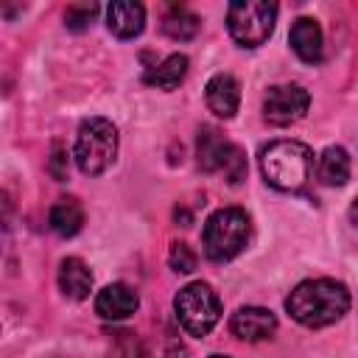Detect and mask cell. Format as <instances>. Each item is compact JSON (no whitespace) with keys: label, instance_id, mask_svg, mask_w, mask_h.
Instances as JSON below:
<instances>
[{"label":"cell","instance_id":"cell-14","mask_svg":"<svg viewBox=\"0 0 358 358\" xmlns=\"http://www.w3.org/2000/svg\"><path fill=\"white\" fill-rule=\"evenodd\" d=\"M59 288L70 299H87L92 288V271L78 257H64L59 263Z\"/></svg>","mask_w":358,"mask_h":358},{"label":"cell","instance_id":"cell-4","mask_svg":"<svg viewBox=\"0 0 358 358\" xmlns=\"http://www.w3.org/2000/svg\"><path fill=\"white\" fill-rule=\"evenodd\" d=\"M117 154V129L106 117H87L78 126L76 145H73V159L81 173L98 176L103 173Z\"/></svg>","mask_w":358,"mask_h":358},{"label":"cell","instance_id":"cell-16","mask_svg":"<svg viewBox=\"0 0 358 358\" xmlns=\"http://www.w3.org/2000/svg\"><path fill=\"white\" fill-rule=\"evenodd\" d=\"M48 224L62 238L76 235L81 229V224H84V210H81L78 199H59L48 213Z\"/></svg>","mask_w":358,"mask_h":358},{"label":"cell","instance_id":"cell-9","mask_svg":"<svg viewBox=\"0 0 358 358\" xmlns=\"http://www.w3.org/2000/svg\"><path fill=\"white\" fill-rule=\"evenodd\" d=\"M204 98H207L210 112L227 120V117H232V115L238 112V103H241V87H238V81H235L229 73H215V76L207 81Z\"/></svg>","mask_w":358,"mask_h":358},{"label":"cell","instance_id":"cell-17","mask_svg":"<svg viewBox=\"0 0 358 358\" xmlns=\"http://www.w3.org/2000/svg\"><path fill=\"white\" fill-rule=\"evenodd\" d=\"M187 76V56L185 53H171L165 62L154 64L145 73V84L157 87V90H173L182 84V78Z\"/></svg>","mask_w":358,"mask_h":358},{"label":"cell","instance_id":"cell-12","mask_svg":"<svg viewBox=\"0 0 358 358\" xmlns=\"http://www.w3.org/2000/svg\"><path fill=\"white\" fill-rule=\"evenodd\" d=\"M106 25L115 36L120 39H131L143 31L145 25V8L140 3H129V0H120V3H112L106 8Z\"/></svg>","mask_w":358,"mask_h":358},{"label":"cell","instance_id":"cell-20","mask_svg":"<svg viewBox=\"0 0 358 358\" xmlns=\"http://www.w3.org/2000/svg\"><path fill=\"white\" fill-rule=\"evenodd\" d=\"M98 14V6L95 3H73L64 8V25L70 31H84Z\"/></svg>","mask_w":358,"mask_h":358},{"label":"cell","instance_id":"cell-24","mask_svg":"<svg viewBox=\"0 0 358 358\" xmlns=\"http://www.w3.org/2000/svg\"><path fill=\"white\" fill-rule=\"evenodd\" d=\"M165 358H187V352H185L182 344H171V347L165 350Z\"/></svg>","mask_w":358,"mask_h":358},{"label":"cell","instance_id":"cell-13","mask_svg":"<svg viewBox=\"0 0 358 358\" xmlns=\"http://www.w3.org/2000/svg\"><path fill=\"white\" fill-rule=\"evenodd\" d=\"M288 39H291L294 53H296L302 62L313 64V62L322 59V28H319L316 20L299 17V20L291 25V36H288Z\"/></svg>","mask_w":358,"mask_h":358},{"label":"cell","instance_id":"cell-23","mask_svg":"<svg viewBox=\"0 0 358 358\" xmlns=\"http://www.w3.org/2000/svg\"><path fill=\"white\" fill-rule=\"evenodd\" d=\"M48 171L59 182L67 176V151H64L62 143H53V151H50V159H48Z\"/></svg>","mask_w":358,"mask_h":358},{"label":"cell","instance_id":"cell-2","mask_svg":"<svg viewBox=\"0 0 358 358\" xmlns=\"http://www.w3.org/2000/svg\"><path fill=\"white\" fill-rule=\"evenodd\" d=\"M260 171L277 190H302L313 171V154L299 140H274L260 151Z\"/></svg>","mask_w":358,"mask_h":358},{"label":"cell","instance_id":"cell-18","mask_svg":"<svg viewBox=\"0 0 358 358\" xmlns=\"http://www.w3.org/2000/svg\"><path fill=\"white\" fill-rule=\"evenodd\" d=\"M199 17L196 14H190V11H185V8H173L171 14H165V20H162V31L171 36V39H193L196 34H199Z\"/></svg>","mask_w":358,"mask_h":358},{"label":"cell","instance_id":"cell-26","mask_svg":"<svg viewBox=\"0 0 358 358\" xmlns=\"http://www.w3.org/2000/svg\"><path fill=\"white\" fill-rule=\"evenodd\" d=\"M210 358H227V355H210Z\"/></svg>","mask_w":358,"mask_h":358},{"label":"cell","instance_id":"cell-10","mask_svg":"<svg viewBox=\"0 0 358 358\" xmlns=\"http://www.w3.org/2000/svg\"><path fill=\"white\" fill-rule=\"evenodd\" d=\"M232 151V143L213 126H201L199 140H196V157H199V168L213 173V171H224L227 157Z\"/></svg>","mask_w":358,"mask_h":358},{"label":"cell","instance_id":"cell-19","mask_svg":"<svg viewBox=\"0 0 358 358\" xmlns=\"http://www.w3.org/2000/svg\"><path fill=\"white\" fill-rule=\"evenodd\" d=\"M109 358H143V344L131 330H115L109 338Z\"/></svg>","mask_w":358,"mask_h":358},{"label":"cell","instance_id":"cell-6","mask_svg":"<svg viewBox=\"0 0 358 358\" xmlns=\"http://www.w3.org/2000/svg\"><path fill=\"white\" fill-rule=\"evenodd\" d=\"M274 20H277V6L263 0H238L229 3L227 8L229 34L241 48L263 45L274 31Z\"/></svg>","mask_w":358,"mask_h":358},{"label":"cell","instance_id":"cell-15","mask_svg":"<svg viewBox=\"0 0 358 358\" xmlns=\"http://www.w3.org/2000/svg\"><path fill=\"white\" fill-rule=\"evenodd\" d=\"M316 173H319V182L327 185V187H341L347 179H350V157L341 145H330L322 151L319 157V165H316Z\"/></svg>","mask_w":358,"mask_h":358},{"label":"cell","instance_id":"cell-1","mask_svg":"<svg viewBox=\"0 0 358 358\" xmlns=\"http://www.w3.org/2000/svg\"><path fill=\"white\" fill-rule=\"evenodd\" d=\"M347 308H350L347 285L338 280H330V277L305 280L285 299V310L291 313V319L305 327L333 324L347 313Z\"/></svg>","mask_w":358,"mask_h":358},{"label":"cell","instance_id":"cell-8","mask_svg":"<svg viewBox=\"0 0 358 358\" xmlns=\"http://www.w3.org/2000/svg\"><path fill=\"white\" fill-rule=\"evenodd\" d=\"M229 330L243 338V341H263L277 330V316L268 308H257V305H246L238 308L229 319Z\"/></svg>","mask_w":358,"mask_h":358},{"label":"cell","instance_id":"cell-21","mask_svg":"<svg viewBox=\"0 0 358 358\" xmlns=\"http://www.w3.org/2000/svg\"><path fill=\"white\" fill-rule=\"evenodd\" d=\"M168 263H171V268H173V271H179V274H190V271L196 268V252H193L187 243L176 241V243H171Z\"/></svg>","mask_w":358,"mask_h":358},{"label":"cell","instance_id":"cell-7","mask_svg":"<svg viewBox=\"0 0 358 358\" xmlns=\"http://www.w3.org/2000/svg\"><path fill=\"white\" fill-rule=\"evenodd\" d=\"M310 106V95L299 84H277L263 98V117L271 126H291L305 117Z\"/></svg>","mask_w":358,"mask_h":358},{"label":"cell","instance_id":"cell-5","mask_svg":"<svg viewBox=\"0 0 358 358\" xmlns=\"http://www.w3.org/2000/svg\"><path fill=\"white\" fill-rule=\"evenodd\" d=\"M173 310L185 333L207 336L221 319V299L207 282H190L173 296Z\"/></svg>","mask_w":358,"mask_h":358},{"label":"cell","instance_id":"cell-22","mask_svg":"<svg viewBox=\"0 0 358 358\" xmlns=\"http://www.w3.org/2000/svg\"><path fill=\"white\" fill-rule=\"evenodd\" d=\"M224 173H227L229 185H238L246 176V157H243V151L238 145H232V151L227 157V165H224Z\"/></svg>","mask_w":358,"mask_h":358},{"label":"cell","instance_id":"cell-3","mask_svg":"<svg viewBox=\"0 0 358 358\" xmlns=\"http://www.w3.org/2000/svg\"><path fill=\"white\" fill-rule=\"evenodd\" d=\"M249 235H252L249 215L241 207H224L207 218L204 232H201V246L210 260L224 263L246 249Z\"/></svg>","mask_w":358,"mask_h":358},{"label":"cell","instance_id":"cell-25","mask_svg":"<svg viewBox=\"0 0 358 358\" xmlns=\"http://www.w3.org/2000/svg\"><path fill=\"white\" fill-rule=\"evenodd\" d=\"M350 221L358 227V199H355V201H352V207H350Z\"/></svg>","mask_w":358,"mask_h":358},{"label":"cell","instance_id":"cell-11","mask_svg":"<svg viewBox=\"0 0 358 358\" xmlns=\"http://www.w3.org/2000/svg\"><path fill=\"white\" fill-rule=\"evenodd\" d=\"M137 305H140L137 291L129 288L126 282H112L103 291H98V296H95V310L103 319H126L137 310Z\"/></svg>","mask_w":358,"mask_h":358}]
</instances>
